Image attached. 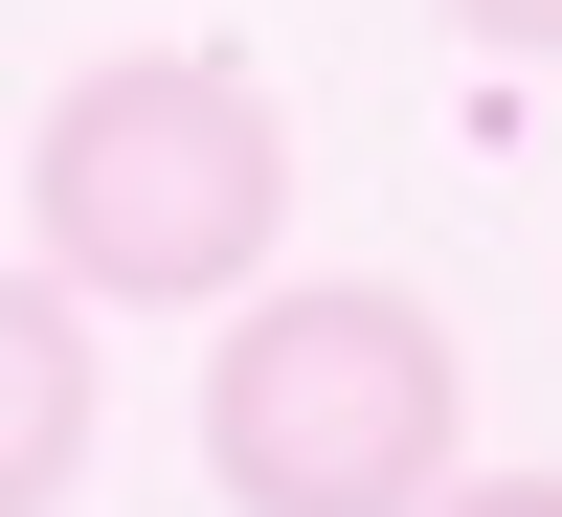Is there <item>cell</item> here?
Listing matches in <instances>:
<instances>
[{"label":"cell","mask_w":562,"mask_h":517,"mask_svg":"<svg viewBox=\"0 0 562 517\" xmlns=\"http://www.w3.org/2000/svg\"><path fill=\"white\" fill-rule=\"evenodd\" d=\"M23 225H45V293L90 315H225L270 270V225H293V113H270V68H225V45H113V68L45 90L23 135Z\"/></svg>","instance_id":"cell-1"},{"label":"cell","mask_w":562,"mask_h":517,"mask_svg":"<svg viewBox=\"0 0 562 517\" xmlns=\"http://www.w3.org/2000/svg\"><path fill=\"white\" fill-rule=\"evenodd\" d=\"M203 473H225V517H428L473 473V360H450V315L405 293V270L225 293Z\"/></svg>","instance_id":"cell-2"},{"label":"cell","mask_w":562,"mask_h":517,"mask_svg":"<svg viewBox=\"0 0 562 517\" xmlns=\"http://www.w3.org/2000/svg\"><path fill=\"white\" fill-rule=\"evenodd\" d=\"M90 405H113V360H90V293L0 270V517H45V495L90 473Z\"/></svg>","instance_id":"cell-3"},{"label":"cell","mask_w":562,"mask_h":517,"mask_svg":"<svg viewBox=\"0 0 562 517\" xmlns=\"http://www.w3.org/2000/svg\"><path fill=\"white\" fill-rule=\"evenodd\" d=\"M428 517H562V473H450Z\"/></svg>","instance_id":"cell-4"},{"label":"cell","mask_w":562,"mask_h":517,"mask_svg":"<svg viewBox=\"0 0 562 517\" xmlns=\"http://www.w3.org/2000/svg\"><path fill=\"white\" fill-rule=\"evenodd\" d=\"M450 23H473V45H562V0H450Z\"/></svg>","instance_id":"cell-5"}]
</instances>
